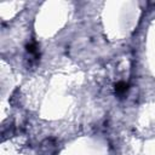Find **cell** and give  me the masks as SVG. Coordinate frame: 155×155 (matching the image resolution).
Returning <instances> with one entry per match:
<instances>
[{
	"label": "cell",
	"mask_w": 155,
	"mask_h": 155,
	"mask_svg": "<svg viewBox=\"0 0 155 155\" xmlns=\"http://www.w3.org/2000/svg\"><path fill=\"white\" fill-rule=\"evenodd\" d=\"M58 144L53 138H46L40 144V155H56Z\"/></svg>",
	"instance_id": "obj_1"
},
{
	"label": "cell",
	"mask_w": 155,
	"mask_h": 155,
	"mask_svg": "<svg viewBox=\"0 0 155 155\" xmlns=\"http://www.w3.org/2000/svg\"><path fill=\"white\" fill-rule=\"evenodd\" d=\"M115 92L117 96H124L127 92V85L125 82H119L115 86Z\"/></svg>",
	"instance_id": "obj_2"
}]
</instances>
